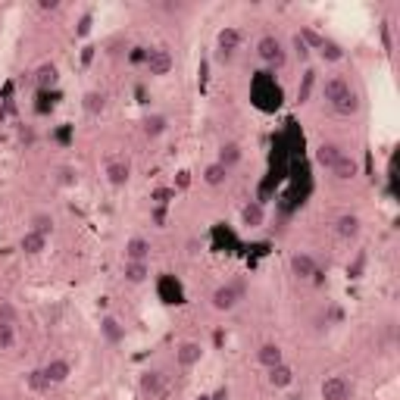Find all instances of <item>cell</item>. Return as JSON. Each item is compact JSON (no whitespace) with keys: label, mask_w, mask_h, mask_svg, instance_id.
<instances>
[{"label":"cell","mask_w":400,"mask_h":400,"mask_svg":"<svg viewBox=\"0 0 400 400\" xmlns=\"http://www.w3.org/2000/svg\"><path fill=\"white\" fill-rule=\"evenodd\" d=\"M322 97L338 116H356L360 112V94L353 91L347 75H325L322 81Z\"/></svg>","instance_id":"1"},{"label":"cell","mask_w":400,"mask_h":400,"mask_svg":"<svg viewBox=\"0 0 400 400\" xmlns=\"http://www.w3.org/2000/svg\"><path fill=\"white\" fill-rule=\"evenodd\" d=\"M256 56H260L262 66L275 72V69H285V62H288V47H285V41H281L278 35L266 31V35L256 38Z\"/></svg>","instance_id":"2"},{"label":"cell","mask_w":400,"mask_h":400,"mask_svg":"<svg viewBox=\"0 0 400 400\" xmlns=\"http://www.w3.org/2000/svg\"><path fill=\"white\" fill-rule=\"evenodd\" d=\"M241 44H244V31L241 28H235V25H225V28H219V35H216V62H222V66L235 62Z\"/></svg>","instance_id":"3"},{"label":"cell","mask_w":400,"mask_h":400,"mask_svg":"<svg viewBox=\"0 0 400 400\" xmlns=\"http://www.w3.org/2000/svg\"><path fill=\"white\" fill-rule=\"evenodd\" d=\"M241 300H244V285H241V281L219 285V288H212V294H210V303H212V310H216V312H231Z\"/></svg>","instance_id":"4"},{"label":"cell","mask_w":400,"mask_h":400,"mask_svg":"<svg viewBox=\"0 0 400 400\" xmlns=\"http://www.w3.org/2000/svg\"><path fill=\"white\" fill-rule=\"evenodd\" d=\"M144 69H147L153 78H166L175 69V56L169 47H147V60H144Z\"/></svg>","instance_id":"5"},{"label":"cell","mask_w":400,"mask_h":400,"mask_svg":"<svg viewBox=\"0 0 400 400\" xmlns=\"http://www.w3.org/2000/svg\"><path fill=\"white\" fill-rule=\"evenodd\" d=\"M138 394H141L144 400H160L162 394H166V375H162L160 369H144V372L138 375Z\"/></svg>","instance_id":"6"},{"label":"cell","mask_w":400,"mask_h":400,"mask_svg":"<svg viewBox=\"0 0 400 400\" xmlns=\"http://www.w3.org/2000/svg\"><path fill=\"white\" fill-rule=\"evenodd\" d=\"M319 394H322V400H353L356 385L347 375H328L322 381V388H319Z\"/></svg>","instance_id":"7"},{"label":"cell","mask_w":400,"mask_h":400,"mask_svg":"<svg viewBox=\"0 0 400 400\" xmlns=\"http://www.w3.org/2000/svg\"><path fill=\"white\" fill-rule=\"evenodd\" d=\"M288 269H291V275L297 281H310L319 275V262L312 253H306V250H294L291 256H288Z\"/></svg>","instance_id":"8"},{"label":"cell","mask_w":400,"mask_h":400,"mask_svg":"<svg viewBox=\"0 0 400 400\" xmlns=\"http://www.w3.org/2000/svg\"><path fill=\"white\" fill-rule=\"evenodd\" d=\"M31 81H35L38 91L50 94L56 85H60V66H56L53 60H44L35 66V72H31Z\"/></svg>","instance_id":"9"},{"label":"cell","mask_w":400,"mask_h":400,"mask_svg":"<svg viewBox=\"0 0 400 400\" xmlns=\"http://www.w3.org/2000/svg\"><path fill=\"white\" fill-rule=\"evenodd\" d=\"M100 338H103V344H110V347H119V344H125L128 331H125L122 319L106 312V316H100Z\"/></svg>","instance_id":"10"},{"label":"cell","mask_w":400,"mask_h":400,"mask_svg":"<svg viewBox=\"0 0 400 400\" xmlns=\"http://www.w3.org/2000/svg\"><path fill=\"white\" fill-rule=\"evenodd\" d=\"M44 378H47V385H62V381H69V375H72V360H66V356H53V360H47L41 366Z\"/></svg>","instance_id":"11"},{"label":"cell","mask_w":400,"mask_h":400,"mask_svg":"<svg viewBox=\"0 0 400 400\" xmlns=\"http://www.w3.org/2000/svg\"><path fill=\"white\" fill-rule=\"evenodd\" d=\"M200 360H203V344L200 341H181L175 347V366L178 369H194Z\"/></svg>","instance_id":"12"},{"label":"cell","mask_w":400,"mask_h":400,"mask_svg":"<svg viewBox=\"0 0 400 400\" xmlns=\"http://www.w3.org/2000/svg\"><path fill=\"white\" fill-rule=\"evenodd\" d=\"M328 172H331V178H335V181H353L356 175H360V162H356L353 153H347V150H344Z\"/></svg>","instance_id":"13"},{"label":"cell","mask_w":400,"mask_h":400,"mask_svg":"<svg viewBox=\"0 0 400 400\" xmlns=\"http://www.w3.org/2000/svg\"><path fill=\"white\" fill-rule=\"evenodd\" d=\"M362 231V219L356 216V212H341V216L335 219V235L341 238V241H356Z\"/></svg>","instance_id":"14"},{"label":"cell","mask_w":400,"mask_h":400,"mask_svg":"<svg viewBox=\"0 0 400 400\" xmlns=\"http://www.w3.org/2000/svg\"><path fill=\"white\" fill-rule=\"evenodd\" d=\"M150 241L147 238H141V235H135V238H128L125 241V247H122V256H125V262H150Z\"/></svg>","instance_id":"15"},{"label":"cell","mask_w":400,"mask_h":400,"mask_svg":"<svg viewBox=\"0 0 400 400\" xmlns=\"http://www.w3.org/2000/svg\"><path fill=\"white\" fill-rule=\"evenodd\" d=\"M47 244H50L47 235H38V231L25 228L22 238H19V253H25V256H41L44 250H47Z\"/></svg>","instance_id":"16"},{"label":"cell","mask_w":400,"mask_h":400,"mask_svg":"<svg viewBox=\"0 0 400 400\" xmlns=\"http://www.w3.org/2000/svg\"><path fill=\"white\" fill-rule=\"evenodd\" d=\"M103 175H106V181H110L112 188H125L131 181V166H128V160H110L103 166Z\"/></svg>","instance_id":"17"},{"label":"cell","mask_w":400,"mask_h":400,"mask_svg":"<svg viewBox=\"0 0 400 400\" xmlns=\"http://www.w3.org/2000/svg\"><path fill=\"white\" fill-rule=\"evenodd\" d=\"M166 131H169V116H166V112H150V116H144L141 135L147 138V141H156V138H162Z\"/></svg>","instance_id":"18"},{"label":"cell","mask_w":400,"mask_h":400,"mask_svg":"<svg viewBox=\"0 0 400 400\" xmlns=\"http://www.w3.org/2000/svg\"><path fill=\"white\" fill-rule=\"evenodd\" d=\"M241 160H244V147L238 141H222V144H219V153H216L219 166H225L231 172L235 166H241Z\"/></svg>","instance_id":"19"},{"label":"cell","mask_w":400,"mask_h":400,"mask_svg":"<svg viewBox=\"0 0 400 400\" xmlns=\"http://www.w3.org/2000/svg\"><path fill=\"white\" fill-rule=\"evenodd\" d=\"M266 381H269V388H275V391H285V388L294 385V369L288 366V362H278V366L266 369Z\"/></svg>","instance_id":"20"},{"label":"cell","mask_w":400,"mask_h":400,"mask_svg":"<svg viewBox=\"0 0 400 400\" xmlns=\"http://www.w3.org/2000/svg\"><path fill=\"white\" fill-rule=\"evenodd\" d=\"M256 362H260L262 369H272V366H278V362H285V350L275 341L260 344V347H256Z\"/></svg>","instance_id":"21"},{"label":"cell","mask_w":400,"mask_h":400,"mask_svg":"<svg viewBox=\"0 0 400 400\" xmlns=\"http://www.w3.org/2000/svg\"><path fill=\"white\" fill-rule=\"evenodd\" d=\"M262 222H266V210H262L260 200L244 203V210H241V225H244V228H260Z\"/></svg>","instance_id":"22"},{"label":"cell","mask_w":400,"mask_h":400,"mask_svg":"<svg viewBox=\"0 0 400 400\" xmlns=\"http://www.w3.org/2000/svg\"><path fill=\"white\" fill-rule=\"evenodd\" d=\"M81 110L88 112V116H103L106 112V94L103 91H85L81 94Z\"/></svg>","instance_id":"23"},{"label":"cell","mask_w":400,"mask_h":400,"mask_svg":"<svg viewBox=\"0 0 400 400\" xmlns=\"http://www.w3.org/2000/svg\"><path fill=\"white\" fill-rule=\"evenodd\" d=\"M28 228L31 231H38V235H53V228H56V219H53V212H47V210H38V212H31L28 216Z\"/></svg>","instance_id":"24"},{"label":"cell","mask_w":400,"mask_h":400,"mask_svg":"<svg viewBox=\"0 0 400 400\" xmlns=\"http://www.w3.org/2000/svg\"><path fill=\"white\" fill-rule=\"evenodd\" d=\"M341 153H344L341 144H335V141H322V144L316 147V162H319L322 169H331V166H335V160H338Z\"/></svg>","instance_id":"25"},{"label":"cell","mask_w":400,"mask_h":400,"mask_svg":"<svg viewBox=\"0 0 400 400\" xmlns=\"http://www.w3.org/2000/svg\"><path fill=\"white\" fill-rule=\"evenodd\" d=\"M122 278L128 281V285H144V281L150 278V262H125Z\"/></svg>","instance_id":"26"},{"label":"cell","mask_w":400,"mask_h":400,"mask_svg":"<svg viewBox=\"0 0 400 400\" xmlns=\"http://www.w3.org/2000/svg\"><path fill=\"white\" fill-rule=\"evenodd\" d=\"M200 178H203V185H210V188H222L225 181H228V169L219 166V162L212 160L203 166V175H200Z\"/></svg>","instance_id":"27"},{"label":"cell","mask_w":400,"mask_h":400,"mask_svg":"<svg viewBox=\"0 0 400 400\" xmlns=\"http://www.w3.org/2000/svg\"><path fill=\"white\" fill-rule=\"evenodd\" d=\"M312 88H316V69H306V72L300 75V85H297V103H306V100H310Z\"/></svg>","instance_id":"28"},{"label":"cell","mask_w":400,"mask_h":400,"mask_svg":"<svg viewBox=\"0 0 400 400\" xmlns=\"http://www.w3.org/2000/svg\"><path fill=\"white\" fill-rule=\"evenodd\" d=\"M297 38L306 44V47H310V53H312V50H319V47H322V41H325V35H319V31H312L310 25H303V28L297 31Z\"/></svg>","instance_id":"29"},{"label":"cell","mask_w":400,"mask_h":400,"mask_svg":"<svg viewBox=\"0 0 400 400\" xmlns=\"http://www.w3.org/2000/svg\"><path fill=\"white\" fill-rule=\"evenodd\" d=\"M319 53H322V60H328V62L344 60V50H341V44H338V41H331V38H325V41H322V47H319Z\"/></svg>","instance_id":"30"},{"label":"cell","mask_w":400,"mask_h":400,"mask_svg":"<svg viewBox=\"0 0 400 400\" xmlns=\"http://www.w3.org/2000/svg\"><path fill=\"white\" fill-rule=\"evenodd\" d=\"M25 385H28L31 391H38V394H41V391H50V385H47V378H44L41 369H31V372L25 375Z\"/></svg>","instance_id":"31"},{"label":"cell","mask_w":400,"mask_h":400,"mask_svg":"<svg viewBox=\"0 0 400 400\" xmlns=\"http://www.w3.org/2000/svg\"><path fill=\"white\" fill-rule=\"evenodd\" d=\"M0 322L6 325H19V310L12 300H0Z\"/></svg>","instance_id":"32"},{"label":"cell","mask_w":400,"mask_h":400,"mask_svg":"<svg viewBox=\"0 0 400 400\" xmlns=\"http://www.w3.org/2000/svg\"><path fill=\"white\" fill-rule=\"evenodd\" d=\"M16 347V325L0 322V350H12Z\"/></svg>","instance_id":"33"},{"label":"cell","mask_w":400,"mask_h":400,"mask_svg":"<svg viewBox=\"0 0 400 400\" xmlns=\"http://www.w3.org/2000/svg\"><path fill=\"white\" fill-rule=\"evenodd\" d=\"M150 200H153V206H169V200H175V188H153L150 191Z\"/></svg>","instance_id":"34"},{"label":"cell","mask_w":400,"mask_h":400,"mask_svg":"<svg viewBox=\"0 0 400 400\" xmlns=\"http://www.w3.org/2000/svg\"><path fill=\"white\" fill-rule=\"evenodd\" d=\"M75 181H78V169L75 166H60L56 169V185H75Z\"/></svg>","instance_id":"35"},{"label":"cell","mask_w":400,"mask_h":400,"mask_svg":"<svg viewBox=\"0 0 400 400\" xmlns=\"http://www.w3.org/2000/svg\"><path fill=\"white\" fill-rule=\"evenodd\" d=\"M150 222H153L156 228H166V222H169V210H166V206H153V203H150Z\"/></svg>","instance_id":"36"},{"label":"cell","mask_w":400,"mask_h":400,"mask_svg":"<svg viewBox=\"0 0 400 400\" xmlns=\"http://www.w3.org/2000/svg\"><path fill=\"white\" fill-rule=\"evenodd\" d=\"M291 47H294V56H297V60H300V62H306V60H310V47H306V44H303V41H300V38H297V35H294V38H291Z\"/></svg>","instance_id":"37"},{"label":"cell","mask_w":400,"mask_h":400,"mask_svg":"<svg viewBox=\"0 0 400 400\" xmlns=\"http://www.w3.org/2000/svg\"><path fill=\"white\" fill-rule=\"evenodd\" d=\"M362 269H366V253H356V260L347 266V275H350V278H360Z\"/></svg>","instance_id":"38"},{"label":"cell","mask_w":400,"mask_h":400,"mask_svg":"<svg viewBox=\"0 0 400 400\" xmlns=\"http://www.w3.org/2000/svg\"><path fill=\"white\" fill-rule=\"evenodd\" d=\"M91 25H94V12H85V16L78 19V28H75V35L88 38V35H91Z\"/></svg>","instance_id":"39"},{"label":"cell","mask_w":400,"mask_h":400,"mask_svg":"<svg viewBox=\"0 0 400 400\" xmlns=\"http://www.w3.org/2000/svg\"><path fill=\"white\" fill-rule=\"evenodd\" d=\"M35 6H38V10H41V12H56L62 3H60V0H38Z\"/></svg>","instance_id":"40"},{"label":"cell","mask_w":400,"mask_h":400,"mask_svg":"<svg viewBox=\"0 0 400 400\" xmlns=\"http://www.w3.org/2000/svg\"><path fill=\"white\" fill-rule=\"evenodd\" d=\"M231 397V391H228V385H219L212 394H206V400H228Z\"/></svg>","instance_id":"41"},{"label":"cell","mask_w":400,"mask_h":400,"mask_svg":"<svg viewBox=\"0 0 400 400\" xmlns=\"http://www.w3.org/2000/svg\"><path fill=\"white\" fill-rule=\"evenodd\" d=\"M144 60H147V47H131L128 62H144Z\"/></svg>","instance_id":"42"},{"label":"cell","mask_w":400,"mask_h":400,"mask_svg":"<svg viewBox=\"0 0 400 400\" xmlns=\"http://www.w3.org/2000/svg\"><path fill=\"white\" fill-rule=\"evenodd\" d=\"M185 247H188V256H197V253H200V241H197V238H191Z\"/></svg>","instance_id":"43"},{"label":"cell","mask_w":400,"mask_h":400,"mask_svg":"<svg viewBox=\"0 0 400 400\" xmlns=\"http://www.w3.org/2000/svg\"><path fill=\"white\" fill-rule=\"evenodd\" d=\"M188 185H191V175H188V172H178V188H188Z\"/></svg>","instance_id":"44"}]
</instances>
